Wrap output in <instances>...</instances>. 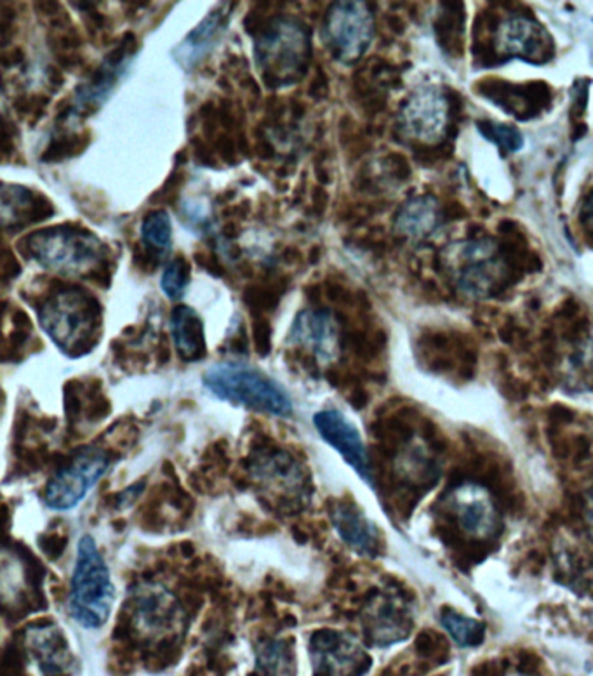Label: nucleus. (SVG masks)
<instances>
[{"mask_svg":"<svg viewBox=\"0 0 593 676\" xmlns=\"http://www.w3.org/2000/svg\"><path fill=\"white\" fill-rule=\"evenodd\" d=\"M439 265L449 284L472 300L498 296L511 282V266L493 238L451 242L440 251Z\"/></svg>","mask_w":593,"mask_h":676,"instance_id":"obj_1","label":"nucleus"},{"mask_svg":"<svg viewBox=\"0 0 593 676\" xmlns=\"http://www.w3.org/2000/svg\"><path fill=\"white\" fill-rule=\"evenodd\" d=\"M204 386L220 400L262 414L291 418L294 412L293 400L278 381L241 362L214 364L204 374Z\"/></svg>","mask_w":593,"mask_h":676,"instance_id":"obj_2","label":"nucleus"},{"mask_svg":"<svg viewBox=\"0 0 593 676\" xmlns=\"http://www.w3.org/2000/svg\"><path fill=\"white\" fill-rule=\"evenodd\" d=\"M101 322V305L88 291L64 287L58 296L46 303L40 324L67 355L80 356L95 346Z\"/></svg>","mask_w":593,"mask_h":676,"instance_id":"obj_3","label":"nucleus"},{"mask_svg":"<svg viewBox=\"0 0 593 676\" xmlns=\"http://www.w3.org/2000/svg\"><path fill=\"white\" fill-rule=\"evenodd\" d=\"M114 600V582L104 555L91 536H82L77 545L76 567L71 574V617L82 628H101L110 617Z\"/></svg>","mask_w":593,"mask_h":676,"instance_id":"obj_4","label":"nucleus"},{"mask_svg":"<svg viewBox=\"0 0 593 676\" xmlns=\"http://www.w3.org/2000/svg\"><path fill=\"white\" fill-rule=\"evenodd\" d=\"M250 474L266 501L285 511L305 508L312 494L305 467L285 451H265L254 455Z\"/></svg>","mask_w":593,"mask_h":676,"instance_id":"obj_5","label":"nucleus"},{"mask_svg":"<svg viewBox=\"0 0 593 676\" xmlns=\"http://www.w3.org/2000/svg\"><path fill=\"white\" fill-rule=\"evenodd\" d=\"M21 244L28 246L23 254L37 257L40 265L58 272H76L79 266L88 268L95 262L101 263L99 254L105 251L104 244L89 229L77 225L40 229Z\"/></svg>","mask_w":593,"mask_h":676,"instance_id":"obj_6","label":"nucleus"},{"mask_svg":"<svg viewBox=\"0 0 593 676\" xmlns=\"http://www.w3.org/2000/svg\"><path fill=\"white\" fill-rule=\"evenodd\" d=\"M110 467V454L101 448H86L71 458L46 487L45 501L51 510L76 508Z\"/></svg>","mask_w":593,"mask_h":676,"instance_id":"obj_7","label":"nucleus"},{"mask_svg":"<svg viewBox=\"0 0 593 676\" xmlns=\"http://www.w3.org/2000/svg\"><path fill=\"white\" fill-rule=\"evenodd\" d=\"M375 37V18L364 2H338L325 18V40L332 56L344 63H353L364 56Z\"/></svg>","mask_w":593,"mask_h":676,"instance_id":"obj_8","label":"nucleus"},{"mask_svg":"<svg viewBox=\"0 0 593 676\" xmlns=\"http://www.w3.org/2000/svg\"><path fill=\"white\" fill-rule=\"evenodd\" d=\"M451 119V104L439 86L416 89L400 108L404 135L419 145L434 147L446 138Z\"/></svg>","mask_w":593,"mask_h":676,"instance_id":"obj_9","label":"nucleus"},{"mask_svg":"<svg viewBox=\"0 0 593 676\" xmlns=\"http://www.w3.org/2000/svg\"><path fill=\"white\" fill-rule=\"evenodd\" d=\"M313 676H362L371 660L350 633L321 629L310 638Z\"/></svg>","mask_w":593,"mask_h":676,"instance_id":"obj_10","label":"nucleus"},{"mask_svg":"<svg viewBox=\"0 0 593 676\" xmlns=\"http://www.w3.org/2000/svg\"><path fill=\"white\" fill-rule=\"evenodd\" d=\"M447 508L468 538L486 541L495 538L502 529V515L495 498L480 483L463 482L456 486L447 494Z\"/></svg>","mask_w":593,"mask_h":676,"instance_id":"obj_11","label":"nucleus"},{"mask_svg":"<svg viewBox=\"0 0 593 676\" xmlns=\"http://www.w3.org/2000/svg\"><path fill=\"white\" fill-rule=\"evenodd\" d=\"M366 635L378 647H388L411 635L412 604L397 589H385L366 604L362 613Z\"/></svg>","mask_w":593,"mask_h":676,"instance_id":"obj_12","label":"nucleus"},{"mask_svg":"<svg viewBox=\"0 0 593 676\" xmlns=\"http://www.w3.org/2000/svg\"><path fill=\"white\" fill-rule=\"evenodd\" d=\"M495 49L505 60L543 65L554 56V40L539 21L526 14H511L499 21L495 32Z\"/></svg>","mask_w":593,"mask_h":676,"instance_id":"obj_13","label":"nucleus"},{"mask_svg":"<svg viewBox=\"0 0 593 676\" xmlns=\"http://www.w3.org/2000/svg\"><path fill=\"white\" fill-rule=\"evenodd\" d=\"M313 427L321 439L352 467L360 479L368 486L375 487V473H372L368 448L360 435L359 428L343 412L338 409L317 412L313 415Z\"/></svg>","mask_w":593,"mask_h":676,"instance_id":"obj_14","label":"nucleus"},{"mask_svg":"<svg viewBox=\"0 0 593 676\" xmlns=\"http://www.w3.org/2000/svg\"><path fill=\"white\" fill-rule=\"evenodd\" d=\"M133 619L143 635L164 637L183 626L179 601L164 586L142 585L133 591Z\"/></svg>","mask_w":593,"mask_h":676,"instance_id":"obj_15","label":"nucleus"},{"mask_svg":"<svg viewBox=\"0 0 593 676\" xmlns=\"http://www.w3.org/2000/svg\"><path fill=\"white\" fill-rule=\"evenodd\" d=\"M329 519L332 529L337 530V535L350 550L369 558L380 555L383 545L380 529L364 511L357 507L356 502H332L329 508Z\"/></svg>","mask_w":593,"mask_h":676,"instance_id":"obj_16","label":"nucleus"},{"mask_svg":"<svg viewBox=\"0 0 593 676\" xmlns=\"http://www.w3.org/2000/svg\"><path fill=\"white\" fill-rule=\"evenodd\" d=\"M30 656L45 676H70L76 666L70 645L58 626L40 625L27 629Z\"/></svg>","mask_w":593,"mask_h":676,"instance_id":"obj_17","label":"nucleus"},{"mask_svg":"<svg viewBox=\"0 0 593 676\" xmlns=\"http://www.w3.org/2000/svg\"><path fill=\"white\" fill-rule=\"evenodd\" d=\"M291 340L312 350L315 361H332L341 346V337L334 331L328 310L300 313L291 331Z\"/></svg>","mask_w":593,"mask_h":676,"instance_id":"obj_18","label":"nucleus"},{"mask_svg":"<svg viewBox=\"0 0 593 676\" xmlns=\"http://www.w3.org/2000/svg\"><path fill=\"white\" fill-rule=\"evenodd\" d=\"M443 209L431 195H416L397 210L393 228L400 237L409 241H427L443 225Z\"/></svg>","mask_w":593,"mask_h":676,"instance_id":"obj_19","label":"nucleus"},{"mask_svg":"<svg viewBox=\"0 0 593 676\" xmlns=\"http://www.w3.org/2000/svg\"><path fill=\"white\" fill-rule=\"evenodd\" d=\"M226 8H230V4H225V9H214L210 17L192 30L182 45L173 51V58L178 61L179 67L185 70L197 67L198 61L206 58L211 49L218 45L220 36L229 27L230 14H232V9Z\"/></svg>","mask_w":593,"mask_h":676,"instance_id":"obj_20","label":"nucleus"},{"mask_svg":"<svg viewBox=\"0 0 593 676\" xmlns=\"http://www.w3.org/2000/svg\"><path fill=\"white\" fill-rule=\"evenodd\" d=\"M171 333L176 352L185 362H198L206 356V334L204 322L191 306H176L171 313Z\"/></svg>","mask_w":593,"mask_h":676,"instance_id":"obj_21","label":"nucleus"},{"mask_svg":"<svg viewBox=\"0 0 593 676\" xmlns=\"http://www.w3.org/2000/svg\"><path fill=\"white\" fill-rule=\"evenodd\" d=\"M397 468L402 479L412 486H430L439 479L440 468L437 459L421 442H409L397 459Z\"/></svg>","mask_w":593,"mask_h":676,"instance_id":"obj_22","label":"nucleus"},{"mask_svg":"<svg viewBox=\"0 0 593 676\" xmlns=\"http://www.w3.org/2000/svg\"><path fill=\"white\" fill-rule=\"evenodd\" d=\"M294 654L289 641L270 638L256 647V665L251 676H294Z\"/></svg>","mask_w":593,"mask_h":676,"instance_id":"obj_23","label":"nucleus"},{"mask_svg":"<svg viewBox=\"0 0 593 676\" xmlns=\"http://www.w3.org/2000/svg\"><path fill=\"white\" fill-rule=\"evenodd\" d=\"M171 219L164 209L150 210L145 214L142 223V238L145 253L157 268L158 262L171 249Z\"/></svg>","mask_w":593,"mask_h":676,"instance_id":"obj_24","label":"nucleus"},{"mask_svg":"<svg viewBox=\"0 0 593 676\" xmlns=\"http://www.w3.org/2000/svg\"><path fill=\"white\" fill-rule=\"evenodd\" d=\"M440 625L458 647H477L483 644L484 635H486L483 623L463 616L456 610H444L440 616Z\"/></svg>","mask_w":593,"mask_h":676,"instance_id":"obj_25","label":"nucleus"},{"mask_svg":"<svg viewBox=\"0 0 593 676\" xmlns=\"http://www.w3.org/2000/svg\"><path fill=\"white\" fill-rule=\"evenodd\" d=\"M477 131L483 138L493 143L503 154H515L524 147V138L518 129L508 124L495 123V120L484 119L477 123Z\"/></svg>","mask_w":593,"mask_h":676,"instance_id":"obj_26","label":"nucleus"},{"mask_svg":"<svg viewBox=\"0 0 593 676\" xmlns=\"http://www.w3.org/2000/svg\"><path fill=\"white\" fill-rule=\"evenodd\" d=\"M191 263L185 256H176L175 259L167 263L161 285H163L164 294L171 301L182 300L186 287L191 284Z\"/></svg>","mask_w":593,"mask_h":676,"instance_id":"obj_27","label":"nucleus"},{"mask_svg":"<svg viewBox=\"0 0 593 676\" xmlns=\"http://www.w3.org/2000/svg\"><path fill=\"white\" fill-rule=\"evenodd\" d=\"M91 141V135H71L64 138L55 139V141L46 148L45 154L40 155V163L52 164L60 163L64 158L76 157L82 154Z\"/></svg>","mask_w":593,"mask_h":676,"instance_id":"obj_28","label":"nucleus"},{"mask_svg":"<svg viewBox=\"0 0 593 676\" xmlns=\"http://www.w3.org/2000/svg\"><path fill=\"white\" fill-rule=\"evenodd\" d=\"M245 305L254 315H262L265 312H273L278 308L281 294L272 287H262V285H250L242 294Z\"/></svg>","mask_w":593,"mask_h":676,"instance_id":"obj_29","label":"nucleus"},{"mask_svg":"<svg viewBox=\"0 0 593 676\" xmlns=\"http://www.w3.org/2000/svg\"><path fill=\"white\" fill-rule=\"evenodd\" d=\"M253 341L257 355L266 356L272 350V325L265 316H256L253 322Z\"/></svg>","mask_w":593,"mask_h":676,"instance_id":"obj_30","label":"nucleus"},{"mask_svg":"<svg viewBox=\"0 0 593 676\" xmlns=\"http://www.w3.org/2000/svg\"><path fill=\"white\" fill-rule=\"evenodd\" d=\"M185 183V173L175 169L157 194L152 195V203L173 204L178 198V190Z\"/></svg>","mask_w":593,"mask_h":676,"instance_id":"obj_31","label":"nucleus"},{"mask_svg":"<svg viewBox=\"0 0 593 676\" xmlns=\"http://www.w3.org/2000/svg\"><path fill=\"white\" fill-rule=\"evenodd\" d=\"M21 265L18 262L14 253L9 249L2 251V266H0V275H2V282L9 284L14 278L20 277Z\"/></svg>","mask_w":593,"mask_h":676,"instance_id":"obj_32","label":"nucleus"},{"mask_svg":"<svg viewBox=\"0 0 593 676\" xmlns=\"http://www.w3.org/2000/svg\"><path fill=\"white\" fill-rule=\"evenodd\" d=\"M213 145L225 163H237V143L230 138L229 135H220L218 138L214 139Z\"/></svg>","mask_w":593,"mask_h":676,"instance_id":"obj_33","label":"nucleus"},{"mask_svg":"<svg viewBox=\"0 0 593 676\" xmlns=\"http://www.w3.org/2000/svg\"><path fill=\"white\" fill-rule=\"evenodd\" d=\"M329 95V80L328 76H325L324 68H317L315 77H313L312 82L309 86V96L315 101H322V99L328 98Z\"/></svg>","mask_w":593,"mask_h":676,"instance_id":"obj_34","label":"nucleus"},{"mask_svg":"<svg viewBox=\"0 0 593 676\" xmlns=\"http://www.w3.org/2000/svg\"><path fill=\"white\" fill-rule=\"evenodd\" d=\"M192 145H194L195 160H197L201 166L211 167V169H216V167H218L216 158L211 154L210 147H207V143L204 141V139L195 136V138H192Z\"/></svg>","mask_w":593,"mask_h":676,"instance_id":"obj_35","label":"nucleus"},{"mask_svg":"<svg viewBox=\"0 0 593 676\" xmlns=\"http://www.w3.org/2000/svg\"><path fill=\"white\" fill-rule=\"evenodd\" d=\"M194 257L197 265L206 268L214 277H226L225 266H222L218 257L214 256V254L195 253Z\"/></svg>","mask_w":593,"mask_h":676,"instance_id":"obj_36","label":"nucleus"},{"mask_svg":"<svg viewBox=\"0 0 593 676\" xmlns=\"http://www.w3.org/2000/svg\"><path fill=\"white\" fill-rule=\"evenodd\" d=\"M269 20H265V12L262 9H251L247 17L244 18V30L247 36L256 39L257 33L262 32L263 27Z\"/></svg>","mask_w":593,"mask_h":676,"instance_id":"obj_37","label":"nucleus"},{"mask_svg":"<svg viewBox=\"0 0 593 676\" xmlns=\"http://www.w3.org/2000/svg\"><path fill=\"white\" fill-rule=\"evenodd\" d=\"M86 278H88V281L95 282V284L101 285V287H105V290H108V287H110L111 282L110 263H99V265L95 266V270H91V272L86 275Z\"/></svg>","mask_w":593,"mask_h":676,"instance_id":"obj_38","label":"nucleus"},{"mask_svg":"<svg viewBox=\"0 0 593 676\" xmlns=\"http://www.w3.org/2000/svg\"><path fill=\"white\" fill-rule=\"evenodd\" d=\"M218 119L226 131H232V129H234L237 117H235L234 107H232V101H229V99H222V104H220L218 108Z\"/></svg>","mask_w":593,"mask_h":676,"instance_id":"obj_39","label":"nucleus"},{"mask_svg":"<svg viewBox=\"0 0 593 676\" xmlns=\"http://www.w3.org/2000/svg\"><path fill=\"white\" fill-rule=\"evenodd\" d=\"M329 195L324 190V186H317L312 192V210L315 216H324L328 209Z\"/></svg>","mask_w":593,"mask_h":676,"instance_id":"obj_40","label":"nucleus"},{"mask_svg":"<svg viewBox=\"0 0 593 676\" xmlns=\"http://www.w3.org/2000/svg\"><path fill=\"white\" fill-rule=\"evenodd\" d=\"M56 60L65 70H74V68L82 67L84 58L77 52H60V55H56Z\"/></svg>","mask_w":593,"mask_h":676,"instance_id":"obj_41","label":"nucleus"},{"mask_svg":"<svg viewBox=\"0 0 593 676\" xmlns=\"http://www.w3.org/2000/svg\"><path fill=\"white\" fill-rule=\"evenodd\" d=\"M0 60H2L4 68L12 67V65H21L25 61L23 49L17 48L12 49V51H4Z\"/></svg>","mask_w":593,"mask_h":676,"instance_id":"obj_42","label":"nucleus"},{"mask_svg":"<svg viewBox=\"0 0 593 676\" xmlns=\"http://www.w3.org/2000/svg\"><path fill=\"white\" fill-rule=\"evenodd\" d=\"M143 483H136V486L129 487L123 494H119V507H129L136 498H138L139 492H142Z\"/></svg>","mask_w":593,"mask_h":676,"instance_id":"obj_43","label":"nucleus"},{"mask_svg":"<svg viewBox=\"0 0 593 676\" xmlns=\"http://www.w3.org/2000/svg\"><path fill=\"white\" fill-rule=\"evenodd\" d=\"M250 213H251L250 200H244V203L237 204V206H230V207H225V209H223V214H225V216H232V214H234V216H239V218H241V219H247V216H250Z\"/></svg>","mask_w":593,"mask_h":676,"instance_id":"obj_44","label":"nucleus"},{"mask_svg":"<svg viewBox=\"0 0 593 676\" xmlns=\"http://www.w3.org/2000/svg\"><path fill=\"white\" fill-rule=\"evenodd\" d=\"M325 297L332 303H340L343 297H347V293H344L343 287L340 284H334V282H328L325 284Z\"/></svg>","mask_w":593,"mask_h":676,"instance_id":"obj_45","label":"nucleus"},{"mask_svg":"<svg viewBox=\"0 0 593 676\" xmlns=\"http://www.w3.org/2000/svg\"><path fill=\"white\" fill-rule=\"evenodd\" d=\"M36 8H40L37 11L42 12L45 17L51 18V20L60 17L61 12H64L60 4H56V2H39V4H36Z\"/></svg>","mask_w":593,"mask_h":676,"instance_id":"obj_46","label":"nucleus"},{"mask_svg":"<svg viewBox=\"0 0 593 676\" xmlns=\"http://www.w3.org/2000/svg\"><path fill=\"white\" fill-rule=\"evenodd\" d=\"M256 151L260 157L265 158V160H270V158L275 157V148L266 141L263 136H257L256 143Z\"/></svg>","mask_w":593,"mask_h":676,"instance_id":"obj_47","label":"nucleus"},{"mask_svg":"<svg viewBox=\"0 0 593 676\" xmlns=\"http://www.w3.org/2000/svg\"><path fill=\"white\" fill-rule=\"evenodd\" d=\"M12 324L17 325V329H23V331L32 329V322H30L23 310H17V312L12 313Z\"/></svg>","mask_w":593,"mask_h":676,"instance_id":"obj_48","label":"nucleus"},{"mask_svg":"<svg viewBox=\"0 0 593 676\" xmlns=\"http://www.w3.org/2000/svg\"><path fill=\"white\" fill-rule=\"evenodd\" d=\"M305 296L307 300L312 303V305H319L322 301V287L321 285H307L305 287Z\"/></svg>","mask_w":593,"mask_h":676,"instance_id":"obj_49","label":"nucleus"},{"mask_svg":"<svg viewBox=\"0 0 593 676\" xmlns=\"http://www.w3.org/2000/svg\"><path fill=\"white\" fill-rule=\"evenodd\" d=\"M48 79H49V84H51L52 89H60L65 82L64 74H61V71L55 67L48 68Z\"/></svg>","mask_w":593,"mask_h":676,"instance_id":"obj_50","label":"nucleus"},{"mask_svg":"<svg viewBox=\"0 0 593 676\" xmlns=\"http://www.w3.org/2000/svg\"><path fill=\"white\" fill-rule=\"evenodd\" d=\"M585 520L586 523H589L590 529L593 530V489H590L589 496H586Z\"/></svg>","mask_w":593,"mask_h":676,"instance_id":"obj_51","label":"nucleus"},{"mask_svg":"<svg viewBox=\"0 0 593 676\" xmlns=\"http://www.w3.org/2000/svg\"><path fill=\"white\" fill-rule=\"evenodd\" d=\"M223 237L226 241H234V238L239 237V226L235 222H229L225 226H223Z\"/></svg>","mask_w":593,"mask_h":676,"instance_id":"obj_52","label":"nucleus"},{"mask_svg":"<svg viewBox=\"0 0 593 676\" xmlns=\"http://www.w3.org/2000/svg\"><path fill=\"white\" fill-rule=\"evenodd\" d=\"M237 148L239 151H241V154H244L245 157H251V145L250 141H247V136L244 135V133H241V135H239L237 138Z\"/></svg>","mask_w":593,"mask_h":676,"instance_id":"obj_53","label":"nucleus"},{"mask_svg":"<svg viewBox=\"0 0 593 676\" xmlns=\"http://www.w3.org/2000/svg\"><path fill=\"white\" fill-rule=\"evenodd\" d=\"M282 257H284L288 263H296L301 259V253L296 247H288V249L284 251V254H282Z\"/></svg>","mask_w":593,"mask_h":676,"instance_id":"obj_54","label":"nucleus"},{"mask_svg":"<svg viewBox=\"0 0 593 676\" xmlns=\"http://www.w3.org/2000/svg\"><path fill=\"white\" fill-rule=\"evenodd\" d=\"M583 219H585L589 225L593 226V194L590 195L589 200H586L585 207H583Z\"/></svg>","mask_w":593,"mask_h":676,"instance_id":"obj_55","label":"nucleus"},{"mask_svg":"<svg viewBox=\"0 0 593 676\" xmlns=\"http://www.w3.org/2000/svg\"><path fill=\"white\" fill-rule=\"evenodd\" d=\"M321 256H322L321 246H313L309 253L310 265H317V263H319V259H321Z\"/></svg>","mask_w":593,"mask_h":676,"instance_id":"obj_56","label":"nucleus"},{"mask_svg":"<svg viewBox=\"0 0 593 676\" xmlns=\"http://www.w3.org/2000/svg\"><path fill=\"white\" fill-rule=\"evenodd\" d=\"M291 110H293L294 119H301V117L305 115L307 107L305 105L300 104V101H293V108H291Z\"/></svg>","mask_w":593,"mask_h":676,"instance_id":"obj_57","label":"nucleus"},{"mask_svg":"<svg viewBox=\"0 0 593 676\" xmlns=\"http://www.w3.org/2000/svg\"><path fill=\"white\" fill-rule=\"evenodd\" d=\"M317 179H319V182L322 183V185H329V183H331V179H329L328 176V170L325 169H319V167H317Z\"/></svg>","mask_w":593,"mask_h":676,"instance_id":"obj_58","label":"nucleus"},{"mask_svg":"<svg viewBox=\"0 0 593 676\" xmlns=\"http://www.w3.org/2000/svg\"><path fill=\"white\" fill-rule=\"evenodd\" d=\"M186 158H188V151H186L185 148H183V150H179L178 154H176V157H175L176 167L185 166Z\"/></svg>","mask_w":593,"mask_h":676,"instance_id":"obj_59","label":"nucleus"},{"mask_svg":"<svg viewBox=\"0 0 593 676\" xmlns=\"http://www.w3.org/2000/svg\"><path fill=\"white\" fill-rule=\"evenodd\" d=\"M235 195H237V192L235 190L226 192V194L220 195L218 203L229 204L230 200L235 197Z\"/></svg>","mask_w":593,"mask_h":676,"instance_id":"obj_60","label":"nucleus"}]
</instances>
